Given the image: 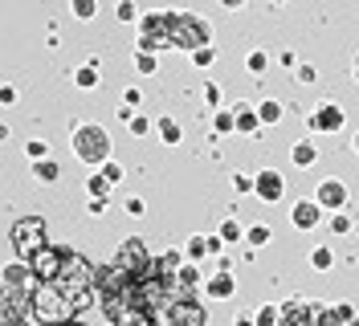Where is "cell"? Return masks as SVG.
Here are the masks:
<instances>
[{
    "mask_svg": "<svg viewBox=\"0 0 359 326\" xmlns=\"http://www.w3.org/2000/svg\"><path fill=\"white\" fill-rule=\"evenodd\" d=\"M168 45L172 49H204L212 45V21L192 8H168Z\"/></svg>",
    "mask_w": 359,
    "mask_h": 326,
    "instance_id": "obj_1",
    "label": "cell"
},
{
    "mask_svg": "<svg viewBox=\"0 0 359 326\" xmlns=\"http://www.w3.org/2000/svg\"><path fill=\"white\" fill-rule=\"evenodd\" d=\"M69 147H74V155H78L82 163H90V168L98 172V168L111 159V135H107V127H98V123H78Z\"/></svg>",
    "mask_w": 359,
    "mask_h": 326,
    "instance_id": "obj_2",
    "label": "cell"
},
{
    "mask_svg": "<svg viewBox=\"0 0 359 326\" xmlns=\"http://www.w3.org/2000/svg\"><path fill=\"white\" fill-rule=\"evenodd\" d=\"M8 245H13L17 261H33L45 245H49V237H45V220L41 217H21L13 229H8Z\"/></svg>",
    "mask_w": 359,
    "mask_h": 326,
    "instance_id": "obj_3",
    "label": "cell"
},
{
    "mask_svg": "<svg viewBox=\"0 0 359 326\" xmlns=\"http://www.w3.org/2000/svg\"><path fill=\"white\" fill-rule=\"evenodd\" d=\"M114 265H118V269H123V273L139 285V282H147V278H151V265H156V257L147 253V245H143L139 237H127L123 245H118V253H114Z\"/></svg>",
    "mask_w": 359,
    "mask_h": 326,
    "instance_id": "obj_4",
    "label": "cell"
},
{
    "mask_svg": "<svg viewBox=\"0 0 359 326\" xmlns=\"http://www.w3.org/2000/svg\"><path fill=\"white\" fill-rule=\"evenodd\" d=\"M163 322L168 326H208V306L201 294H176L168 310H163Z\"/></svg>",
    "mask_w": 359,
    "mask_h": 326,
    "instance_id": "obj_5",
    "label": "cell"
},
{
    "mask_svg": "<svg viewBox=\"0 0 359 326\" xmlns=\"http://www.w3.org/2000/svg\"><path fill=\"white\" fill-rule=\"evenodd\" d=\"M343 127H347V110L339 102H318L306 114V130H314V135H339Z\"/></svg>",
    "mask_w": 359,
    "mask_h": 326,
    "instance_id": "obj_6",
    "label": "cell"
},
{
    "mask_svg": "<svg viewBox=\"0 0 359 326\" xmlns=\"http://www.w3.org/2000/svg\"><path fill=\"white\" fill-rule=\"evenodd\" d=\"M66 253H69V245H45L41 253L29 261L33 278H37V282H57V273H62V265H66Z\"/></svg>",
    "mask_w": 359,
    "mask_h": 326,
    "instance_id": "obj_7",
    "label": "cell"
},
{
    "mask_svg": "<svg viewBox=\"0 0 359 326\" xmlns=\"http://www.w3.org/2000/svg\"><path fill=\"white\" fill-rule=\"evenodd\" d=\"M323 314V302H302V298H286L278 306V326H314Z\"/></svg>",
    "mask_w": 359,
    "mask_h": 326,
    "instance_id": "obj_8",
    "label": "cell"
},
{
    "mask_svg": "<svg viewBox=\"0 0 359 326\" xmlns=\"http://www.w3.org/2000/svg\"><path fill=\"white\" fill-rule=\"evenodd\" d=\"M311 200L327 212V217H331V212H343V208H347V200H351V196H347V184H343V179H323V184L314 188Z\"/></svg>",
    "mask_w": 359,
    "mask_h": 326,
    "instance_id": "obj_9",
    "label": "cell"
},
{
    "mask_svg": "<svg viewBox=\"0 0 359 326\" xmlns=\"http://www.w3.org/2000/svg\"><path fill=\"white\" fill-rule=\"evenodd\" d=\"M253 196L266 200V204H278L286 196V175L278 172V168H262V172L253 175Z\"/></svg>",
    "mask_w": 359,
    "mask_h": 326,
    "instance_id": "obj_10",
    "label": "cell"
},
{
    "mask_svg": "<svg viewBox=\"0 0 359 326\" xmlns=\"http://www.w3.org/2000/svg\"><path fill=\"white\" fill-rule=\"evenodd\" d=\"M25 318H29V294H17V290L0 285V326H17Z\"/></svg>",
    "mask_w": 359,
    "mask_h": 326,
    "instance_id": "obj_11",
    "label": "cell"
},
{
    "mask_svg": "<svg viewBox=\"0 0 359 326\" xmlns=\"http://www.w3.org/2000/svg\"><path fill=\"white\" fill-rule=\"evenodd\" d=\"M0 285L4 290H17V294H29L37 278H33V269H29V261H4V269H0Z\"/></svg>",
    "mask_w": 359,
    "mask_h": 326,
    "instance_id": "obj_12",
    "label": "cell"
},
{
    "mask_svg": "<svg viewBox=\"0 0 359 326\" xmlns=\"http://www.w3.org/2000/svg\"><path fill=\"white\" fill-rule=\"evenodd\" d=\"M323 220H327V212H323L314 200H298V204L290 208V224L298 229V233H314Z\"/></svg>",
    "mask_w": 359,
    "mask_h": 326,
    "instance_id": "obj_13",
    "label": "cell"
},
{
    "mask_svg": "<svg viewBox=\"0 0 359 326\" xmlns=\"http://www.w3.org/2000/svg\"><path fill=\"white\" fill-rule=\"evenodd\" d=\"M201 290L208 302H229V298H237V278L233 273H208Z\"/></svg>",
    "mask_w": 359,
    "mask_h": 326,
    "instance_id": "obj_14",
    "label": "cell"
},
{
    "mask_svg": "<svg viewBox=\"0 0 359 326\" xmlns=\"http://www.w3.org/2000/svg\"><path fill=\"white\" fill-rule=\"evenodd\" d=\"M233 135H245V139H257L262 135V123H257V110L245 107V102H233Z\"/></svg>",
    "mask_w": 359,
    "mask_h": 326,
    "instance_id": "obj_15",
    "label": "cell"
},
{
    "mask_svg": "<svg viewBox=\"0 0 359 326\" xmlns=\"http://www.w3.org/2000/svg\"><path fill=\"white\" fill-rule=\"evenodd\" d=\"M204 278H208V273H204L196 261H184V265L176 269V290H180V294H201Z\"/></svg>",
    "mask_w": 359,
    "mask_h": 326,
    "instance_id": "obj_16",
    "label": "cell"
},
{
    "mask_svg": "<svg viewBox=\"0 0 359 326\" xmlns=\"http://www.w3.org/2000/svg\"><path fill=\"white\" fill-rule=\"evenodd\" d=\"M69 82L78 90H98V82H102V62L98 57H86V62L69 74Z\"/></svg>",
    "mask_w": 359,
    "mask_h": 326,
    "instance_id": "obj_17",
    "label": "cell"
},
{
    "mask_svg": "<svg viewBox=\"0 0 359 326\" xmlns=\"http://www.w3.org/2000/svg\"><path fill=\"white\" fill-rule=\"evenodd\" d=\"M253 110H257V123H262V130H266V127H278V123L286 118V107H282L278 98H262Z\"/></svg>",
    "mask_w": 359,
    "mask_h": 326,
    "instance_id": "obj_18",
    "label": "cell"
},
{
    "mask_svg": "<svg viewBox=\"0 0 359 326\" xmlns=\"http://www.w3.org/2000/svg\"><path fill=\"white\" fill-rule=\"evenodd\" d=\"M290 159H294V168H298V172L314 168V163H318V147H314V139H298V143L290 147Z\"/></svg>",
    "mask_w": 359,
    "mask_h": 326,
    "instance_id": "obj_19",
    "label": "cell"
},
{
    "mask_svg": "<svg viewBox=\"0 0 359 326\" xmlns=\"http://www.w3.org/2000/svg\"><path fill=\"white\" fill-rule=\"evenodd\" d=\"M156 135H159L163 147H180V143H184V127H180L176 118H168V114L156 123Z\"/></svg>",
    "mask_w": 359,
    "mask_h": 326,
    "instance_id": "obj_20",
    "label": "cell"
},
{
    "mask_svg": "<svg viewBox=\"0 0 359 326\" xmlns=\"http://www.w3.org/2000/svg\"><path fill=\"white\" fill-rule=\"evenodd\" d=\"M221 135H233V107H221L212 114V127H208V143H217Z\"/></svg>",
    "mask_w": 359,
    "mask_h": 326,
    "instance_id": "obj_21",
    "label": "cell"
},
{
    "mask_svg": "<svg viewBox=\"0 0 359 326\" xmlns=\"http://www.w3.org/2000/svg\"><path fill=\"white\" fill-rule=\"evenodd\" d=\"M163 322V318H159V314H147V310H123V314H118V322L114 326H159Z\"/></svg>",
    "mask_w": 359,
    "mask_h": 326,
    "instance_id": "obj_22",
    "label": "cell"
},
{
    "mask_svg": "<svg viewBox=\"0 0 359 326\" xmlns=\"http://www.w3.org/2000/svg\"><path fill=\"white\" fill-rule=\"evenodd\" d=\"M33 179L37 184H57L62 179V163L49 155V159H41V163H33Z\"/></svg>",
    "mask_w": 359,
    "mask_h": 326,
    "instance_id": "obj_23",
    "label": "cell"
},
{
    "mask_svg": "<svg viewBox=\"0 0 359 326\" xmlns=\"http://www.w3.org/2000/svg\"><path fill=\"white\" fill-rule=\"evenodd\" d=\"M269 240H273V229H269L266 220L245 229V245H249V249H262V245H269Z\"/></svg>",
    "mask_w": 359,
    "mask_h": 326,
    "instance_id": "obj_24",
    "label": "cell"
},
{
    "mask_svg": "<svg viewBox=\"0 0 359 326\" xmlns=\"http://www.w3.org/2000/svg\"><path fill=\"white\" fill-rule=\"evenodd\" d=\"M335 249H331V245H318V249H314L311 253V265L314 269H318V273H331V269H335Z\"/></svg>",
    "mask_w": 359,
    "mask_h": 326,
    "instance_id": "obj_25",
    "label": "cell"
},
{
    "mask_svg": "<svg viewBox=\"0 0 359 326\" xmlns=\"http://www.w3.org/2000/svg\"><path fill=\"white\" fill-rule=\"evenodd\" d=\"M86 196H90V200H111V184L102 179V172H90L86 175Z\"/></svg>",
    "mask_w": 359,
    "mask_h": 326,
    "instance_id": "obj_26",
    "label": "cell"
},
{
    "mask_svg": "<svg viewBox=\"0 0 359 326\" xmlns=\"http://www.w3.org/2000/svg\"><path fill=\"white\" fill-rule=\"evenodd\" d=\"M217 237H221L224 245H237V240H245V224H241L237 217H229V220L221 224V233H217Z\"/></svg>",
    "mask_w": 359,
    "mask_h": 326,
    "instance_id": "obj_27",
    "label": "cell"
},
{
    "mask_svg": "<svg viewBox=\"0 0 359 326\" xmlns=\"http://www.w3.org/2000/svg\"><path fill=\"white\" fill-rule=\"evenodd\" d=\"M269 62H273V57H269L266 49H249V57H245V69L253 74V78H262V74L269 69Z\"/></svg>",
    "mask_w": 359,
    "mask_h": 326,
    "instance_id": "obj_28",
    "label": "cell"
},
{
    "mask_svg": "<svg viewBox=\"0 0 359 326\" xmlns=\"http://www.w3.org/2000/svg\"><path fill=\"white\" fill-rule=\"evenodd\" d=\"M201 102L212 110V114H217V110H221V102H224L221 86H217V82H204V86H201Z\"/></svg>",
    "mask_w": 359,
    "mask_h": 326,
    "instance_id": "obj_29",
    "label": "cell"
},
{
    "mask_svg": "<svg viewBox=\"0 0 359 326\" xmlns=\"http://www.w3.org/2000/svg\"><path fill=\"white\" fill-rule=\"evenodd\" d=\"M69 17H78V21H94V17H98V4H94V0H69Z\"/></svg>",
    "mask_w": 359,
    "mask_h": 326,
    "instance_id": "obj_30",
    "label": "cell"
},
{
    "mask_svg": "<svg viewBox=\"0 0 359 326\" xmlns=\"http://www.w3.org/2000/svg\"><path fill=\"white\" fill-rule=\"evenodd\" d=\"M156 265L159 269H168V273H176L180 265H184V249H163V253L156 257Z\"/></svg>",
    "mask_w": 359,
    "mask_h": 326,
    "instance_id": "obj_31",
    "label": "cell"
},
{
    "mask_svg": "<svg viewBox=\"0 0 359 326\" xmlns=\"http://www.w3.org/2000/svg\"><path fill=\"white\" fill-rule=\"evenodd\" d=\"M294 82H298V86H314V82H318V65L298 62L294 65Z\"/></svg>",
    "mask_w": 359,
    "mask_h": 326,
    "instance_id": "obj_32",
    "label": "cell"
},
{
    "mask_svg": "<svg viewBox=\"0 0 359 326\" xmlns=\"http://www.w3.org/2000/svg\"><path fill=\"white\" fill-rule=\"evenodd\" d=\"M204 257H208V249H204V237H201V233H196V237H188V245H184V261H196V265H201Z\"/></svg>",
    "mask_w": 359,
    "mask_h": 326,
    "instance_id": "obj_33",
    "label": "cell"
},
{
    "mask_svg": "<svg viewBox=\"0 0 359 326\" xmlns=\"http://www.w3.org/2000/svg\"><path fill=\"white\" fill-rule=\"evenodd\" d=\"M156 69H159V57H156V53H139V49H135V74L151 78Z\"/></svg>",
    "mask_w": 359,
    "mask_h": 326,
    "instance_id": "obj_34",
    "label": "cell"
},
{
    "mask_svg": "<svg viewBox=\"0 0 359 326\" xmlns=\"http://www.w3.org/2000/svg\"><path fill=\"white\" fill-rule=\"evenodd\" d=\"M25 155H29L33 163H41V159H49V143H45L41 135H33V139L25 143Z\"/></svg>",
    "mask_w": 359,
    "mask_h": 326,
    "instance_id": "obj_35",
    "label": "cell"
},
{
    "mask_svg": "<svg viewBox=\"0 0 359 326\" xmlns=\"http://www.w3.org/2000/svg\"><path fill=\"white\" fill-rule=\"evenodd\" d=\"M327 224H331V233H335V237H343V233H351V229H355V220L347 217V212H331Z\"/></svg>",
    "mask_w": 359,
    "mask_h": 326,
    "instance_id": "obj_36",
    "label": "cell"
},
{
    "mask_svg": "<svg viewBox=\"0 0 359 326\" xmlns=\"http://www.w3.org/2000/svg\"><path fill=\"white\" fill-rule=\"evenodd\" d=\"M98 172H102V179H107V184H118V179H123V175H127V168H123V163H114V159H107V163H102V168H98Z\"/></svg>",
    "mask_w": 359,
    "mask_h": 326,
    "instance_id": "obj_37",
    "label": "cell"
},
{
    "mask_svg": "<svg viewBox=\"0 0 359 326\" xmlns=\"http://www.w3.org/2000/svg\"><path fill=\"white\" fill-rule=\"evenodd\" d=\"M331 314H335L339 322L347 326L351 318H359V306H355V302H335V306H331Z\"/></svg>",
    "mask_w": 359,
    "mask_h": 326,
    "instance_id": "obj_38",
    "label": "cell"
},
{
    "mask_svg": "<svg viewBox=\"0 0 359 326\" xmlns=\"http://www.w3.org/2000/svg\"><path fill=\"white\" fill-rule=\"evenodd\" d=\"M114 17H118V21H123V25H135V21H139V17H143V13L135 8L131 0H123V4H114Z\"/></svg>",
    "mask_w": 359,
    "mask_h": 326,
    "instance_id": "obj_39",
    "label": "cell"
},
{
    "mask_svg": "<svg viewBox=\"0 0 359 326\" xmlns=\"http://www.w3.org/2000/svg\"><path fill=\"white\" fill-rule=\"evenodd\" d=\"M212 62H217V45H204V49H192V65H201V69H208Z\"/></svg>",
    "mask_w": 359,
    "mask_h": 326,
    "instance_id": "obj_40",
    "label": "cell"
},
{
    "mask_svg": "<svg viewBox=\"0 0 359 326\" xmlns=\"http://www.w3.org/2000/svg\"><path fill=\"white\" fill-rule=\"evenodd\" d=\"M253 326H278V306H262L253 314Z\"/></svg>",
    "mask_w": 359,
    "mask_h": 326,
    "instance_id": "obj_41",
    "label": "cell"
},
{
    "mask_svg": "<svg viewBox=\"0 0 359 326\" xmlns=\"http://www.w3.org/2000/svg\"><path fill=\"white\" fill-rule=\"evenodd\" d=\"M233 192H237V196H253V175L233 172Z\"/></svg>",
    "mask_w": 359,
    "mask_h": 326,
    "instance_id": "obj_42",
    "label": "cell"
},
{
    "mask_svg": "<svg viewBox=\"0 0 359 326\" xmlns=\"http://www.w3.org/2000/svg\"><path fill=\"white\" fill-rule=\"evenodd\" d=\"M123 208H127V217H143V212H147V200H143V196H127V200H123Z\"/></svg>",
    "mask_w": 359,
    "mask_h": 326,
    "instance_id": "obj_43",
    "label": "cell"
},
{
    "mask_svg": "<svg viewBox=\"0 0 359 326\" xmlns=\"http://www.w3.org/2000/svg\"><path fill=\"white\" fill-rule=\"evenodd\" d=\"M127 127H131V135H151V130H156V123H151L147 114H135Z\"/></svg>",
    "mask_w": 359,
    "mask_h": 326,
    "instance_id": "obj_44",
    "label": "cell"
},
{
    "mask_svg": "<svg viewBox=\"0 0 359 326\" xmlns=\"http://www.w3.org/2000/svg\"><path fill=\"white\" fill-rule=\"evenodd\" d=\"M17 102H21L17 86H13V82H4V86H0V107H17Z\"/></svg>",
    "mask_w": 359,
    "mask_h": 326,
    "instance_id": "obj_45",
    "label": "cell"
},
{
    "mask_svg": "<svg viewBox=\"0 0 359 326\" xmlns=\"http://www.w3.org/2000/svg\"><path fill=\"white\" fill-rule=\"evenodd\" d=\"M139 102H143L139 86H127V90H123V107H127V110H139Z\"/></svg>",
    "mask_w": 359,
    "mask_h": 326,
    "instance_id": "obj_46",
    "label": "cell"
},
{
    "mask_svg": "<svg viewBox=\"0 0 359 326\" xmlns=\"http://www.w3.org/2000/svg\"><path fill=\"white\" fill-rule=\"evenodd\" d=\"M204 249H208V257H224V240L212 233V237H204Z\"/></svg>",
    "mask_w": 359,
    "mask_h": 326,
    "instance_id": "obj_47",
    "label": "cell"
},
{
    "mask_svg": "<svg viewBox=\"0 0 359 326\" xmlns=\"http://www.w3.org/2000/svg\"><path fill=\"white\" fill-rule=\"evenodd\" d=\"M107 208H111V200H86V212H90V217H107Z\"/></svg>",
    "mask_w": 359,
    "mask_h": 326,
    "instance_id": "obj_48",
    "label": "cell"
},
{
    "mask_svg": "<svg viewBox=\"0 0 359 326\" xmlns=\"http://www.w3.org/2000/svg\"><path fill=\"white\" fill-rule=\"evenodd\" d=\"M314 326H343V322L331 314V306H323V314H318V322H314Z\"/></svg>",
    "mask_w": 359,
    "mask_h": 326,
    "instance_id": "obj_49",
    "label": "cell"
},
{
    "mask_svg": "<svg viewBox=\"0 0 359 326\" xmlns=\"http://www.w3.org/2000/svg\"><path fill=\"white\" fill-rule=\"evenodd\" d=\"M278 62H282V65H290V69H294V65H298V57H294L290 49H282V53H278Z\"/></svg>",
    "mask_w": 359,
    "mask_h": 326,
    "instance_id": "obj_50",
    "label": "cell"
},
{
    "mask_svg": "<svg viewBox=\"0 0 359 326\" xmlns=\"http://www.w3.org/2000/svg\"><path fill=\"white\" fill-rule=\"evenodd\" d=\"M233 326H253V314H241V318H237Z\"/></svg>",
    "mask_w": 359,
    "mask_h": 326,
    "instance_id": "obj_51",
    "label": "cell"
},
{
    "mask_svg": "<svg viewBox=\"0 0 359 326\" xmlns=\"http://www.w3.org/2000/svg\"><path fill=\"white\" fill-rule=\"evenodd\" d=\"M351 78H355V82H359V53H355V57H351Z\"/></svg>",
    "mask_w": 359,
    "mask_h": 326,
    "instance_id": "obj_52",
    "label": "cell"
},
{
    "mask_svg": "<svg viewBox=\"0 0 359 326\" xmlns=\"http://www.w3.org/2000/svg\"><path fill=\"white\" fill-rule=\"evenodd\" d=\"M351 151L359 155V130H355V135H351Z\"/></svg>",
    "mask_w": 359,
    "mask_h": 326,
    "instance_id": "obj_53",
    "label": "cell"
},
{
    "mask_svg": "<svg viewBox=\"0 0 359 326\" xmlns=\"http://www.w3.org/2000/svg\"><path fill=\"white\" fill-rule=\"evenodd\" d=\"M4 139H8V127H4V123H0V143H4Z\"/></svg>",
    "mask_w": 359,
    "mask_h": 326,
    "instance_id": "obj_54",
    "label": "cell"
},
{
    "mask_svg": "<svg viewBox=\"0 0 359 326\" xmlns=\"http://www.w3.org/2000/svg\"><path fill=\"white\" fill-rule=\"evenodd\" d=\"M347 326H359V318H351V322H347Z\"/></svg>",
    "mask_w": 359,
    "mask_h": 326,
    "instance_id": "obj_55",
    "label": "cell"
},
{
    "mask_svg": "<svg viewBox=\"0 0 359 326\" xmlns=\"http://www.w3.org/2000/svg\"><path fill=\"white\" fill-rule=\"evenodd\" d=\"M351 233H359V224H355V229H351Z\"/></svg>",
    "mask_w": 359,
    "mask_h": 326,
    "instance_id": "obj_56",
    "label": "cell"
}]
</instances>
